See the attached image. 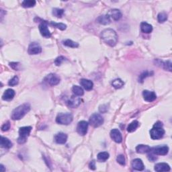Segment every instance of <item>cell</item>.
Returning a JSON list of instances; mask_svg holds the SVG:
<instances>
[{
  "mask_svg": "<svg viewBox=\"0 0 172 172\" xmlns=\"http://www.w3.org/2000/svg\"><path fill=\"white\" fill-rule=\"evenodd\" d=\"M101 38L106 44L114 46L118 42V35L115 30L111 28L105 29L101 33Z\"/></svg>",
  "mask_w": 172,
  "mask_h": 172,
  "instance_id": "cell-1",
  "label": "cell"
},
{
  "mask_svg": "<svg viewBox=\"0 0 172 172\" xmlns=\"http://www.w3.org/2000/svg\"><path fill=\"white\" fill-rule=\"evenodd\" d=\"M30 110V105L26 103L23 104L14 110L11 114V118L13 120H18L23 117Z\"/></svg>",
  "mask_w": 172,
  "mask_h": 172,
  "instance_id": "cell-2",
  "label": "cell"
},
{
  "mask_svg": "<svg viewBox=\"0 0 172 172\" xmlns=\"http://www.w3.org/2000/svg\"><path fill=\"white\" fill-rule=\"evenodd\" d=\"M165 134V130L163 129V123L160 121L157 122L152 129L150 130V136L153 140H158L163 138Z\"/></svg>",
  "mask_w": 172,
  "mask_h": 172,
  "instance_id": "cell-3",
  "label": "cell"
},
{
  "mask_svg": "<svg viewBox=\"0 0 172 172\" xmlns=\"http://www.w3.org/2000/svg\"><path fill=\"white\" fill-rule=\"evenodd\" d=\"M32 129V126H23L20 128L19 132H18L19 133V137L18 138V143L24 144L26 142L27 138L30 135Z\"/></svg>",
  "mask_w": 172,
  "mask_h": 172,
  "instance_id": "cell-4",
  "label": "cell"
},
{
  "mask_svg": "<svg viewBox=\"0 0 172 172\" xmlns=\"http://www.w3.org/2000/svg\"><path fill=\"white\" fill-rule=\"evenodd\" d=\"M74 119V116L71 113H60L56 118V122L63 125H69L71 124Z\"/></svg>",
  "mask_w": 172,
  "mask_h": 172,
  "instance_id": "cell-5",
  "label": "cell"
},
{
  "mask_svg": "<svg viewBox=\"0 0 172 172\" xmlns=\"http://www.w3.org/2000/svg\"><path fill=\"white\" fill-rule=\"evenodd\" d=\"M104 118L100 114L95 113L90 116L89 120V123L91 126L97 128L100 126L104 123Z\"/></svg>",
  "mask_w": 172,
  "mask_h": 172,
  "instance_id": "cell-6",
  "label": "cell"
},
{
  "mask_svg": "<svg viewBox=\"0 0 172 172\" xmlns=\"http://www.w3.org/2000/svg\"><path fill=\"white\" fill-rule=\"evenodd\" d=\"M153 153L156 155H166L169 152V147L167 145H160L151 148Z\"/></svg>",
  "mask_w": 172,
  "mask_h": 172,
  "instance_id": "cell-7",
  "label": "cell"
},
{
  "mask_svg": "<svg viewBox=\"0 0 172 172\" xmlns=\"http://www.w3.org/2000/svg\"><path fill=\"white\" fill-rule=\"evenodd\" d=\"M45 81L51 86H57L60 83V78L57 74H50L45 78Z\"/></svg>",
  "mask_w": 172,
  "mask_h": 172,
  "instance_id": "cell-8",
  "label": "cell"
},
{
  "mask_svg": "<svg viewBox=\"0 0 172 172\" xmlns=\"http://www.w3.org/2000/svg\"><path fill=\"white\" fill-rule=\"evenodd\" d=\"M42 52V47L38 42H32L28 46V53L30 54H38Z\"/></svg>",
  "mask_w": 172,
  "mask_h": 172,
  "instance_id": "cell-9",
  "label": "cell"
},
{
  "mask_svg": "<svg viewBox=\"0 0 172 172\" xmlns=\"http://www.w3.org/2000/svg\"><path fill=\"white\" fill-rule=\"evenodd\" d=\"M88 122L85 121V120H82L79 122L78 126H77V131L79 134L84 136L87 133V129H88Z\"/></svg>",
  "mask_w": 172,
  "mask_h": 172,
  "instance_id": "cell-10",
  "label": "cell"
},
{
  "mask_svg": "<svg viewBox=\"0 0 172 172\" xmlns=\"http://www.w3.org/2000/svg\"><path fill=\"white\" fill-rule=\"evenodd\" d=\"M39 30L42 36L45 38H50L51 33L48 28V23L45 21H43L39 25Z\"/></svg>",
  "mask_w": 172,
  "mask_h": 172,
  "instance_id": "cell-11",
  "label": "cell"
},
{
  "mask_svg": "<svg viewBox=\"0 0 172 172\" xmlns=\"http://www.w3.org/2000/svg\"><path fill=\"white\" fill-rule=\"evenodd\" d=\"M110 137L116 143H120L122 141V134L118 129H112L110 131Z\"/></svg>",
  "mask_w": 172,
  "mask_h": 172,
  "instance_id": "cell-12",
  "label": "cell"
},
{
  "mask_svg": "<svg viewBox=\"0 0 172 172\" xmlns=\"http://www.w3.org/2000/svg\"><path fill=\"white\" fill-rule=\"evenodd\" d=\"M142 96L146 102H152L155 101L157 98V96L155 92L149 90H144L142 91Z\"/></svg>",
  "mask_w": 172,
  "mask_h": 172,
  "instance_id": "cell-13",
  "label": "cell"
},
{
  "mask_svg": "<svg viewBox=\"0 0 172 172\" xmlns=\"http://www.w3.org/2000/svg\"><path fill=\"white\" fill-rule=\"evenodd\" d=\"M81 102H82V100L79 98L72 96L67 100V104L69 107H71L72 108H75L77 107H78L81 104Z\"/></svg>",
  "mask_w": 172,
  "mask_h": 172,
  "instance_id": "cell-14",
  "label": "cell"
},
{
  "mask_svg": "<svg viewBox=\"0 0 172 172\" xmlns=\"http://www.w3.org/2000/svg\"><path fill=\"white\" fill-rule=\"evenodd\" d=\"M108 15L110 16V18L115 21L119 20L122 16L121 12L118 9H113L110 10L109 12L108 13Z\"/></svg>",
  "mask_w": 172,
  "mask_h": 172,
  "instance_id": "cell-15",
  "label": "cell"
},
{
  "mask_svg": "<svg viewBox=\"0 0 172 172\" xmlns=\"http://www.w3.org/2000/svg\"><path fill=\"white\" fill-rule=\"evenodd\" d=\"M16 92L12 89L6 90L2 96V99L5 101H11L13 100V98L15 96Z\"/></svg>",
  "mask_w": 172,
  "mask_h": 172,
  "instance_id": "cell-16",
  "label": "cell"
},
{
  "mask_svg": "<svg viewBox=\"0 0 172 172\" xmlns=\"http://www.w3.org/2000/svg\"><path fill=\"white\" fill-rule=\"evenodd\" d=\"M67 140V135L63 133H58L54 136V141L57 144H65Z\"/></svg>",
  "mask_w": 172,
  "mask_h": 172,
  "instance_id": "cell-17",
  "label": "cell"
},
{
  "mask_svg": "<svg viewBox=\"0 0 172 172\" xmlns=\"http://www.w3.org/2000/svg\"><path fill=\"white\" fill-rule=\"evenodd\" d=\"M170 166L166 163H159L155 166V170L157 172L170 171Z\"/></svg>",
  "mask_w": 172,
  "mask_h": 172,
  "instance_id": "cell-18",
  "label": "cell"
},
{
  "mask_svg": "<svg viewBox=\"0 0 172 172\" xmlns=\"http://www.w3.org/2000/svg\"><path fill=\"white\" fill-rule=\"evenodd\" d=\"M132 167L134 170L137 171H142L144 170L145 166L142 160L140 159H135L132 162Z\"/></svg>",
  "mask_w": 172,
  "mask_h": 172,
  "instance_id": "cell-19",
  "label": "cell"
},
{
  "mask_svg": "<svg viewBox=\"0 0 172 172\" xmlns=\"http://www.w3.org/2000/svg\"><path fill=\"white\" fill-rule=\"evenodd\" d=\"M80 84H81V86L87 91H90L93 89L94 83L91 80L86 79H82L80 80Z\"/></svg>",
  "mask_w": 172,
  "mask_h": 172,
  "instance_id": "cell-20",
  "label": "cell"
},
{
  "mask_svg": "<svg viewBox=\"0 0 172 172\" xmlns=\"http://www.w3.org/2000/svg\"><path fill=\"white\" fill-rule=\"evenodd\" d=\"M135 149H136L137 153H141V154L147 153L151 151V148L147 145H138L137 146Z\"/></svg>",
  "mask_w": 172,
  "mask_h": 172,
  "instance_id": "cell-21",
  "label": "cell"
},
{
  "mask_svg": "<svg viewBox=\"0 0 172 172\" xmlns=\"http://www.w3.org/2000/svg\"><path fill=\"white\" fill-rule=\"evenodd\" d=\"M96 21L98 23L100 24L108 25L109 24H110L111 19L108 14H106V15H102L99 16L96 19Z\"/></svg>",
  "mask_w": 172,
  "mask_h": 172,
  "instance_id": "cell-22",
  "label": "cell"
},
{
  "mask_svg": "<svg viewBox=\"0 0 172 172\" xmlns=\"http://www.w3.org/2000/svg\"><path fill=\"white\" fill-rule=\"evenodd\" d=\"M141 30L142 32L146 33V34H149L153 31V26L145 22H142L141 24Z\"/></svg>",
  "mask_w": 172,
  "mask_h": 172,
  "instance_id": "cell-23",
  "label": "cell"
},
{
  "mask_svg": "<svg viewBox=\"0 0 172 172\" xmlns=\"http://www.w3.org/2000/svg\"><path fill=\"white\" fill-rule=\"evenodd\" d=\"M156 64L157 65H161V67H163L166 70H168L169 71H171V62L170 61L163 62L160 60H156Z\"/></svg>",
  "mask_w": 172,
  "mask_h": 172,
  "instance_id": "cell-24",
  "label": "cell"
},
{
  "mask_svg": "<svg viewBox=\"0 0 172 172\" xmlns=\"http://www.w3.org/2000/svg\"><path fill=\"white\" fill-rule=\"evenodd\" d=\"M0 145L2 148L5 149H10L12 147V142H11L8 138L2 137L1 138V142H0Z\"/></svg>",
  "mask_w": 172,
  "mask_h": 172,
  "instance_id": "cell-25",
  "label": "cell"
},
{
  "mask_svg": "<svg viewBox=\"0 0 172 172\" xmlns=\"http://www.w3.org/2000/svg\"><path fill=\"white\" fill-rule=\"evenodd\" d=\"M110 155L108 152H100L98 154V159L101 162H104L109 159Z\"/></svg>",
  "mask_w": 172,
  "mask_h": 172,
  "instance_id": "cell-26",
  "label": "cell"
},
{
  "mask_svg": "<svg viewBox=\"0 0 172 172\" xmlns=\"http://www.w3.org/2000/svg\"><path fill=\"white\" fill-rule=\"evenodd\" d=\"M73 92L77 96H82L84 94L83 90L82 89V87L78 86H74L72 88Z\"/></svg>",
  "mask_w": 172,
  "mask_h": 172,
  "instance_id": "cell-27",
  "label": "cell"
},
{
  "mask_svg": "<svg viewBox=\"0 0 172 172\" xmlns=\"http://www.w3.org/2000/svg\"><path fill=\"white\" fill-rule=\"evenodd\" d=\"M138 122L137 120H134V121L132 122L129 126L127 127V130L129 133H133V132L136 130V129L138 128Z\"/></svg>",
  "mask_w": 172,
  "mask_h": 172,
  "instance_id": "cell-28",
  "label": "cell"
},
{
  "mask_svg": "<svg viewBox=\"0 0 172 172\" xmlns=\"http://www.w3.org/2000/svg\"><path fill=\"white\" fill-rule=\"evenodd\" d=\"M112 86L116 89H120L124 85V83L122 79H116L112 83Z\"/></svg>",
  "mask_w": 172,
  "mask_h": 172,
  "instance_id": "cell-29",
  "label": "cell"
},
{
  "mask_svg": "<svg viewBox=\"0 0 172 172\" xmlns=\"http://www.w3.org/2000/svg\"><path fill=\"white\" fill-rule=\"evenodd\" d=\"M36 1L34 0H25L22 3V6L25 8H32L36 5Z\"/></svg>",
  "mask_w": 172,
  "mask_h": 172,
  "instance_id": "cell-30",
  "label": "cell"
},
{
  "mask_svg": "<svg viewBox=\"0 0 172 172\" xmlns=\"http://www.w3.org/2000/svg\"><path fill=\"white\" fill-rule=\"evenodd\" d=\"M63 45L66 46L70 47V48H78L79 46V44L78 42H75L71 40L67 39L63 42Z\"/></svg>",
  "mask_w": 172,
  "mask_h": 172,
  "instance_id": "cell-31",
  "label": "cell"
},
{
  "mask_svg": "<svg viewBox=\"0 0 172 172\" xmlns=\"http://www.w3.org/2000/svg\"><path fill=\"white\" fill-rule=\"evenodd\" d=\"M168 18V16L167 13L166 12H160L158 15H157V20L159 23H163L164 22H166Z\"/></svg>",
  "mask_w": 172,
  "mask_h": 172,
  "instance_id": "cell-32",
  "label": "cell"
},
{
  "mask_svg": "<svg viewBox=\"0 0 172 172\" xmlns=\"http://www.w3.org/2000/svg\"><path fill=\"white\" fill-rule=\"evenodd\" d=\"M64 14V10L63 9H59V8H54L53 10V14L54 16H55L57 18H61L63 16Z\"/></svg>",
  "mask_w": 172,
  "mask_h": 172,
  "instance_id": "cell-33",
  "label": "cell"
},
{
  "mask_svg": "<svg viewBox=\"0 0 172 172\" xmlns=\"http://www.w3.org/2000/svg\"><path fill=\"white\" fill-rule=\"evenodd\" d=\"M50 24L58 29H60L61 30H65L66 28H67V26L63 23H56V22H50Z\"/></svg>",
  "mask_w": 172,
  "mask_h": 172,
  "instance_id": "cell-34",
  "label": "cell"
},
{
  "mask_svg": "<svg viewBox=\"0 0 172 172\" xmlns=\"http://www.w3.org/2000/svg\"><path fill=\"white\" fill-rule=\"evenodd\" d=\"M18 83H19V78H18V76H14L12 79H11L9 82H8V85L10 86H15L16 85H18Z\"/></svg>",
  "mask_w": 172,
  "mask_h": 172,
  "instance_id": "cell-35",
  "label": "cell"
},
{
  "mask_svg": "<svg viewBox=\"0 0 172 172\" xmlns=\"http://www.w3.org/2000/svg\"><path fill=\"white\" fill-rule=\"evenodd\" d=\"M116 160L117 162H118V163L121 165V166H125L126 159L123 155H119L118 157H117Z\"/></svg>",
  "mask_w": 172,
  "mask_h": 172,
  "instance_id": "cell-36",
  "label": "cell"
},
{
  "mask_svg": "<svg viewBox=\"0 0 172 172\" xmlns=\"http://www.w3.org/2000/svg\"><path fill=\"white\" fill-rule=\"evenodd\" d=\"M66 59V58L63 56H59L58 57L55 61H54V64H55L57 66H60L62 63H63V61H65V60Z\"/></svg>",
  "mask_w": 172,
  "mask_h": 172,
  "instance_id": "cell-37",
  "label": "cell"
},
{
  "mask_svg": "<svg viewBox=\"0 0 172 172\" xmlns=\"http://www.w3.org/2000/svg\"><path fill=\"white\" fill-rule=\"evenodd\" d=\"M151 75V73L148 72V71H145L144 73H142V74L139 77V82L142 83L143 82V80L145 79V78H147V77L150 76Z\"/></svg>",
  "mask_w": 172,
  "mask_h": 172,
  "instance_id": "cell-38",
  "label": "cell"
},
{
  "mask_svg": "<svg viewBox=\"0 0 172 172\" xmlns=\"http://www.w3.org/2000/svg\"><path fill=\"white\" fill-rule=\"evenodd\" d=\"M10 126H11V125H10V122L9 121L6 122L2 126V130L3 132L8 131L10 129Z\"/></svg>",
  "mask_w": 172,
  "mask_h": 172,
  "instance_id": "cell-39",
  "label": "cell"
},
{
  "mask_svg": "<svg viewBox=\"0 0 172 172\" xmlns=\"http://www.w3.org/2000/svg\"><path fill=\"white\" fill-rule=\"evenodd\" d=\"M19 63H16V62H12V63H10V66L11 67H12L13 69L16 71L19 70Z\"/></svg>",
  "mask_w": 172,
  "mask_h": 172,
  "instance_id": "cell-40",
  "label": "cell"
},
{
  "mask_svg": "<svg viewBox=\"0 0 172 172\" xmlns=\"http://www.w3.org/2000/svg\"><path fill=\"white\" fill-rule=\"evenodd\" d=\"M147 157L149 161H151V162H154L157 159V157L155 155L154 153H151V154H149L147 155Z\"/></svg>",
  "mask_w": 172,
  "mask_h": 172,
  "instance_id": "cell-41",
  "label": "cell"
},
{
  "mask_svg": "<svg viewBox=\"0 0 172 172\" xmlns=\"http://www.w3.org/2000/svg\"><path fill=\"white\" fill-rule=\"evenodd\" d=\"M89 167H90V169L91 170H96V162H95L94 160L91 161V162L90 163Z\"/></svg>",
  "mask_w": 172,
  "mask_h": 172,
  "instance_id": "cell-42",
  "label": "cell"
},
{
  "mask_svg": "<svg viewBox=\"0 0 172 172\" xmlns=\"http://www.w3.org/2000/svg\"><path fill=\"white\" fill-rule=\"evenodd\" d=\"M0 170H1L2 172H3V171H6V169L4 168V166H3V165H1V166H0Z\"/></svg>",
  "mask_w": 172,
  "mask_h": 172,
  "instance_id": "cell-43",
  "label": "cell"
}]
</instances>
